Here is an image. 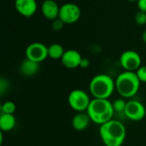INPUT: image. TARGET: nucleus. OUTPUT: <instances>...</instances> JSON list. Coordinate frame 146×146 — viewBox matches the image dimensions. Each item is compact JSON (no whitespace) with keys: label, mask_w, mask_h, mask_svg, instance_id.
Masks as SVG:
<instances>
[{"label":"nucleus","mask_w":146,"mask_h":146,"mask_svg":"<svg viewBox=\"0 0 146 146\" xmlns=\"http://www.w3.org/2000/svg\"><path fill=\"white\" fill-rule=\"evenodd\" d=\"M99 134L105 146H121L126 139L127 130L121 121L112 119L100 126Z\"/></svg>","instance_id":"nucleus-1"},{"label":"nucleus","mask_w":146,"mask_h":146,"mask_svg":"<svg viewBox=\"0 0 146 146\" xmlns=\"http://www.w3.org/2000/svg\"><path fill=\"white\" fill-rule=\"evenodd\" d=\"M86 112L92 121L101 126L113 119L115 110L112 103L109 99L93 98L91 100Z\"/></svg>","instance_id":"nucleus-2"},{"label":"nucleus","mask_w":146,"mask_h":146,"mask_svg":"<svg viewBox=\"0 0 146 146\" xmlns=\"http://www.w3.org/2000/svg\"><path fill=\"white\" fill-rule=\"evenodd\" d=\"M115 81V89L117 92L125 98L135 96L140 87V80L136 72L124 71L121 73Z\"/></svg>","instance_id":"nucleus-3"},{"label":"nucleus","mask_w":146,"mask_h":146,"mask_svg":"<svg viewBox=\"0 0 146 146\" xmlns=\"http://www.w3.org/2000/svg\"><path fill=\"white\" fill-rule=\"evenodd\" d=\"M115 89V81L108 74H100L94 76L90 84L89 90L94 98L109 99Z\"/></svg>","instance_id":"nucleus-4"},{"label":"nucleus","mask_w":146,"mask_h":146,"mask_svg":"<svg viewBox=\"0 0 146 146\" xmlns=\"http://www.w3.org/2000/svg\"><path fill=\"white\" fill-rule=\"evenodd\" d=\"M89 95L83 90L75 89L73 90L68 98L69 106L77 112H85L87 110L88 106L91 103Z\"/></svg>","instance_id":"nucleus-5"},{"label":"nucleus","mask_w":146,"mask_h":146,"mask_svg":"<svg viewBox=\"0 0 146 146\" xmlns=\"http://www.w3.org/2000/svg\"><path fill=\"white\" fill-rule=\"evenodd\" d=\"M81 17L80 8L74 3H66L60 7L58 18L64 24H74Z\"/></svg>","instance_id":"nucleus-6"},{"label":"nucleus","mask_w":146,"mask_h":146,"mask_svg":"<svg viewBox=\"0 0 146 146\" xmlns=\"http://www.w3.org/2000/svg\"><path fill=\"white\" fill-rule=\"evenodd\" d=\"M120 64L125 71L136 72L142 66V59L137 51L128 50L121 53Z\"/></svg>","instance_id":"nucleus-7"},{"label":"nucleus","mask_w":146,"mask_h":146,"mask_svg":"<svg viewBox=\"0 0 146 146\" xmlns=\"http://www.w3.org/2000/svg\"><path fill=\"white\" fill-rule=\"evenodd\" d=\"M26 58L40 63L48 56V46L40 42H33L26 48Z\"/></svg>","instance_id":"nucleus-8"},{"label":"nucleus","mask_w":146,"mask_h":146,"mask_svg":"<svg viewBox=\"0 0 146 146\" xmlns=\"http://www.w3.org/2000/svg\"><path fill=\"white\" fill-rule=\"evenodd\" d=\"M124 114L129 120L133 121H139L145 117L146 110L142 103L137 100H131L127 102Z\"/></svg>","instance_id":"nucleus-9"},{"label":"nucleus","mask_w":146,"mask_h":146,"mask_svg":"<svg viewBox=\"0 0 146 146\" xmlns=\"http://www.w3.org/2000/svg\"><path fill=\"white\" fill-rule=\"evenodd\" d=\"M15 10L23 17H32L38 9L36 0H15Z\"/></svg>","instance_id":"nucleus-10"},{"label":"nucleus","mask_w":146,"mask_h":146,"mask_svg":"<svg viewBox=\"0 0 146 146\" xmlns=\"http://www.w3.org/2000/svg\"><path fill=\"white\" fill-rule=\"evenodd\" d=\"M82 56L80 55V53L78 50H65L61 62L62 64L69 69H73V68H76L78 67H80V62L82 60Z\"/></svg>","instance_id":"nucleus-11"},{"label":"nucleus","mask_w":146,"mask_h":146,"mask_svg":"<svg viewBox=\"0 0 146 146\" xmlns=\"http://www.w3.org/2000/svg\"><path fill=\"white\" fill-rule=\"evenodd\" d=\"M60 7L55 0H44L41 5L43 16L49 21H54L58 18Z\"/></svg>","instance_id":"nucleus-12"},{"label":"nucleus","mask_w":146,"mask_h":146,"mask_svg":"<svg viewBox=\"0 0 146 146\" xmlns=\"http://www.w3.org/2000/svg\"><path fill=\"white\" fill-rule=\"evenodd\" d=\"M90 121H92L86 112H78L73 117L72 127L76 131H84L89 127Z\"/></svg>","instance_id":"nucleus-13"},{"label":"nucleus","mask_w":146,"mask_h":146,"mask_svg":"<svg viewBox=\"0 0 146 146\" xmlns=\"http://www.w3.org/2000/svg\"><path fill=\"white\" fill-rule=\"evenodd\" d=\"M39 70V63L26 58L20 65V73L25 77H32Z\"/></svg>","instance_id":"nucleus-14"},{"label":"nucleus","mask_w":146,"mask_h":146,"mask_svg":"<svg viewBox=\"0 0 146 146\" xmlns=\"http://www.w3.org/2000/svg\"><path fill=\"white\" fill-rule=\"evenodd\" d=\"M16 123V120L14 115L11 114H1L0 115V129L2 132L11 131Z\"/></svg>","instance_id":"nucleus-15"},{"label":"nucleus","mask_w":146,"mask_h":146,"mask_svg":"<svg viewBox=\"0 0 146 146\" xmlns=\"http://www.w3.org/2000/svg\"><path fill=\"white\" fill-rule=\"evenodd\" d=\"M65 52V50L63 46L60 44L54 43L48 46V56L50 59L53 60H61L63 54Z\"/></svg>","instance_id":"nucleus-16"},{"label":"nucleus","mask_w":146,"mask_h":146,"mask_svg":"<svg viewBox=\"0 0 146 146\" xmlns=\"http://www.w3.org/2000/svg\"><path fill=\"white\" fill-rule=\"evenodd\" d=\"M16 110V105L12 101H6L2 104L1 111L3 114H11L14 115Z\"/></svg>","instance_id":"nucleus-17"},{"label":"nucleus","mask_w":146,"mask_h":146,"mask_svg":"<svg viewBox=\"0 0 146 146\" xmlns=\"http://www.w3.org/2000/svg\"><path fill=\"white\" fill-rule=\"evenodd\" d=\"M113 104V108L115 112H118V113H124L126 106H127V102L122 99V98H119L114 101V103H112Z\"/></svg>","instance_id":"nucleus-18"},{"label":"nucleus","mask_w":146,"mask_h":146,"mask_svg":"<svg viewBox=\"0 0 146 146\" xmlns=\"http://www.w3.org/2000/svg\"><path fill=\"white\" fill-rule=\"evenodd\" d=\"M135 22L139 26H144L146 24V13L139 10V12L136 13L134 16Z\"/></svg>","instance_id":"nucleus-19"},{"label":"nucleus","mask_w":146,"mask_h":146,"mask_svg":"<svg viewBox=\"0 0 146 146\" xmlns=\"http://www.w3.org/2000/svg\"><path fill=\"white\" fill-rule=\"evenodd\" d=\"M137 76L139 79L140 82L146 83V65H142L137 71Z\"/></svg>","instance_id":"nucleus-20"},{"label":"nucleus","mask_w":146,"mask_h":146,"mask_svg":"<svg viewBox=\"0 0 146 146\" xmlns=\"http://www.w3.org/2000/svg\"><path fill=\"white\" fill-rule=\"evenodd\" d=\"M64 25L65 24L63 23V21H61L59 18H57V19H56V20L51 21V27H52V29L54 31H60V30H62L63 28Z\"/></svg>","instance_id":"nucleus-21"},{"label":"nucleus","mask_w":146,"mask_h":146,"mask_svg":"<svg viewBox=\"0 0 146 146\" xmlns=\"http://www.w3.org/2000/svg\"><path fill=\"white\" fill-rule=\"evenodd\" d=\"M139 10L146 13V0H139L137 3Z\"/></svg>","instance_id":"nucleus-22"},{"label":"nucleus","mask_w":146,"mask_h":146,"mask_svg":"<svg viewBox=\"0 0 146 146\" xmlns=\"http://www.w3.org/2000/svg\"><path fill=\"white\" fill-rule=\"evenodd\" d=\"M90 66V61L89 59L86 58V57H83L81 62H80V68H86Z\"/></svg>","instance_id":"nucleus-23"},{"label":"nucleus","mask_w":146,"mask_h":146,"mask_svg":"<svg viewBox=\"0 0 146 146\" xmlns=\"http://www.w3.org/2000/svg\"><path fill=\"white\" fill-rule=\"evenodd\" d=\"M141 38L143 40V42H145L146 44V30H145L143 33H142V35H141Z\"/></svg>","instance_id":"nucleus-24"},{"label":"nucleus","mask_w":146,"mask_h":146,"mask_svg":"<svg viewBox=\"0 0 146 146\" xmlns=\"http://www.w3.org/2000/svg\"><path fill=\"white\" fill-rule=\"evenodd\" d=\"M127 1H128V2H130V3H138L139 0H127Z\"/></svg>","instance_id":"nucleus-25"}]
</instances>
